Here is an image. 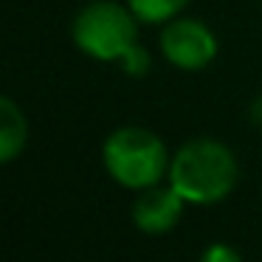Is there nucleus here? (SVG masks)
Segmentation results:
<instances>
[{
	"label": "nucleus",
	"mask_w": 262,
	"mask_h": 262,
	"mask_svg": "<svg viewBox=\"0 0 262 262\" xmlns=\"http://www.w3.org/2000/svg\"><path fill=\"white\" fill-rule=\"evenodd\" d=\"M198 262H245L243 256H239V251L234 248V245H226V243H211L203 248V254H200Z\"/></svg>",
	"instance_id": "obj_8"
},
{
	"label": "nucleus",
	"mask_w": 262,
	"mask_h": 262,
	"mask_svg": "<svg viewBox=\"0 0 262 262\" xmlns=\"http://www.w3.org/2000/svg\"><path fill=\"white\" fill-rule=\"evenodd\" d=\"M138 23L130 6L116 0H93L79 9L71 23V40L85 57L96 62H124L141 42Z\"/></svg>",
	"instance_id": "obj_2"
},
{
	"label": "nucleus",
	"mask_w": 262,
	"mask_h": 262,
	"mask_svg": "<svg viewBox=\"0 0 262 262\" xmlns=\"http://www.w3.org/2000/svg\"><path fill=\"white\" fill-rule=\"evenodd\" d=\"M127 6L133 9V14L141 23L161 26V23L175 20L189 6V0H127Z\"/></svg>",
	"instance_id": "obj_7"
},
{
	"label": "nucleus",
	"mask_w": 262,
	"mask_h": 262,
	"mask_svg": "<svg viewBox=\"0 0 262 262\" xmlns=\"http://www.w3.org/2000/svg\"><path fill=\"white\" fill-rule=\"evenodd\" d=\"M166 144L147 127H119L102 144V164L119 186L141 192L169 175Z\"/></svg>",
	"instance_id": "obj_3"
},
{
	"label": "nucleus",
	"mask_w": 262,
	"mask_h": 262,
	"mask_svg": "<svg viewBox=\"0 0 262 262\" xmlns=\"http://www.w3.org/2000/svg\"><path fill=\"white\" fill-rule=\"evenodd\" d=\"M251 119H254V124L262 127V96L256 99L254 104H251Z\"/></svg>",
	"instance_id": "obj_10"
},
{
	"label": "nucleus",
	"mask_w": 262,
	"mask_h": 262,
	"mask_svg": "<svg viewBox=\"0 0 262 262\" xmlns=\"http://www.w3.org/2000/svg\"><path fill=\"white\" fill-rule=\"evenodd\" d=\"M169 183L186 203L211 206L234 192L239 166L234 152L217 138H192L169 161Z\"/></svg>",
	"instance_id": "obj_1"
},
{
	"label": "nucleus",
	"mask_w": 262,
	"mask_h": 262,
	"mask_svg": "<svg viewBox=\"0 0 262 262\" xmlns=\"http://www.w3.org/2000/svg\"><path fill=\"white\" fill-rule=\"evenodd\" d=\"M158 48L178 71H203L217 57V37L206 23L194 17H175L164 23Z\"/></svg>",
	"instance_id": "obj_4"
},
{
	"label": "nucleus",
	"mask_w": 262,
	"mask_h": 262,
	"mask_svg": "<svg viewBox=\"0 0 262 262\" xmlns=\"http://www.w3.org/2000/svg\"><path fill=\"white\" fill-rule=\"evenodd\" d=\"M183 206H186V200L175 192L172 183L169 186L155 183V186L138 192V198L130 206V217L138 231L149 234V237H158V234H169L181 223Z\"/></svg>",
	"instance_id": "obj_5"
},
{
	"label": "nucleus",
	"mask_w": 262,
	"mask_h": 262,
	"mask_svg": "<svg viewBox=\"0 0 262 262\" xmlns=\"http://www.w3.org/2000/svg\"><path fill=\"white\" fill-rule=\"evenodd\" d=\"M149 65H152V57H149V51L144 46H138L136 51L130 54V57L121 62V68H124V74L130 76H144L149 71Z\"/></svg>",
	"instance_id": "obj_9"
},
{
	"label": "nucleus",
	"mask_w": 262,
	"mask_h": 262,
	"mask_svg": "<svg viewBox=\"0 0 262 262\" xmlns=\"http://www.w3.org/2000/svg\"><path fill=\"white\" fill-rule=\"evenodd\" d=\"M29 141V121L26 113L12 96L0 99V161L12 164Z\"/></svg>",
	"instance_id": "obj_6"
}]
</instances>
